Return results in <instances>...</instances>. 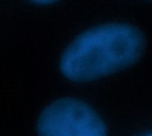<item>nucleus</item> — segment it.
Instances as JSON below:
<instances>
[{
  "mask_svg": "<svg viewBox=\"0 0 152 136\" xmlns=\"http://www.w3.org/2000/svg\"><path fill=\"white\" fill-rule=\"evenodd\" d=\"M145 49V38L126 23L102 24L80 34L64 50L61 74L77 83L109 76L136 63Z\"/></svg>",
  "mask_w": 152,
  "mask_h": 136,
  "instance_id": "1",
  "label": "nucleus"
},
{
  "mask_svg": "<svg viewBox=\"0 0 152 136\" xmlns=\"http://www.w3.org/2000/svg\"><path fill=\"white\" fill-rule=\"evenodd\" d=\"M38 136H107L101 116L86 102L64 97L49 103L37 122Z\"/></svg>",
  "mask_w": 152,
  "mask_h": 136,
  "instance_id": "2",
  "label": "nucleus"
},
{
  "mask_svg": "<svg viewBox=\"0 0 152 136\" xmlns=\"http://www.w3.org/2000/svg\"><path fill=\"white\" fill-rule=\"evenodd\" d=\"M30 2L37 4H42V5H46V4H51L55 2H58L59 0H29Z\"/></svg>",
  "mask_w": 152,
  "mask_h": 136,
  "instance_id": "3",
  "label": "nucleus"
},
{
  "mask_svg": "<svg viewBox=\"0 0 152 136\" xmlns=\"http://www.w3.org/2000/svg\"><path fill=\"white\" fill-rule=\"evenodd\" d=\"M149 136H152V135H149Z\"/></svg>",
  "mask_w": 152,
  "mask_h": 136,
  "instance_id": "4",
  "label": "nucleus"
}]
</instances>
